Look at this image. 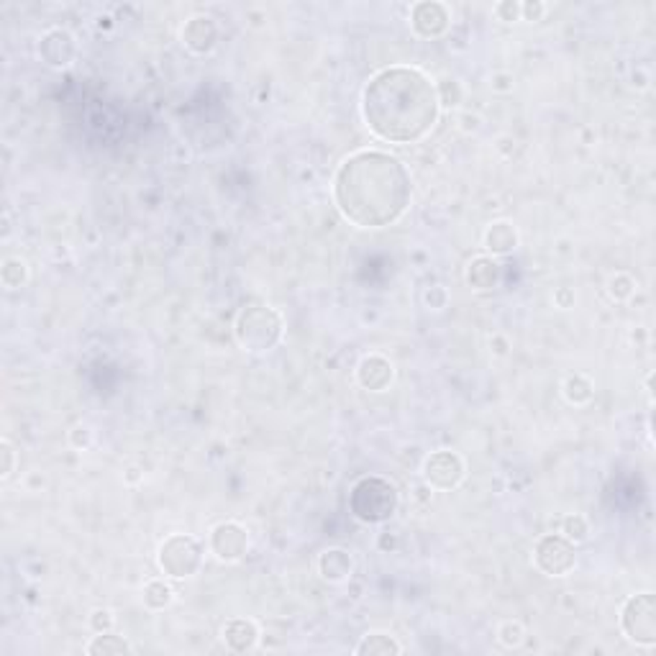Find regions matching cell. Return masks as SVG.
I'll return each instance as SVG.
<instances>
[{
  "mask_svg": "<svg viewBox=\"0 0 656 656\" xmlns=\"http://www.w3.org/2000/svg\"><path fill=\"white\" fill-rule=\"evenodd\" d=\"M413 180L398 157L362 149L341 162L334 178V201L341 216L360 228H385L403 218Z\"/></svg>",
  "mask_w": 656,
  "mask_h": 656,
  "instance_id": "cell-1",
  "label": "cell"
},
{
  "mask_svg": "<svg viewBox=\"0 0 656 656\" xmlns=\"http://www.w3.org/2000/svg\"><path fill=\"white\" fill-rule=\"evenodd\" d=\"M439 88L421 69H380L362 92V115L369 131L390 144H415L439 121Z\"/></svg>",
  "mask_w": 656,
  "mask_h": 656,
  "instance_id": "cell-2",
  "label": "cell"
},
{
  "mask_svg": "<svg viewBox=\"0 0 656 656\" xmlns=\"http://www.w3.org/2000/svg\"><path fill=\"white\" fill-rule=\"evenodd\" d=\"M282 334H285V320L270 305H249L239 313L233 323L236 344L249 354H265L274 349L282 341Z\"/></svg>",
  "mask_w": 656,
  "mask_h": 656,
  "instance_id": "cell-3",
  "label": "cell"
},
{
  "mask_svg": "<svg viewBox=\"0 0 656 656\" xmlns=\"http://www.w3.org/2000/svg\"><path fill=\"white\" fill-rule=\"evenodd\" d=\"M398 487L383 477H364L349 493V508L362 523H385L398 510Z\"/></svg>",
  "mask_w": 656,
  "mask_h": 656,
  "instance_id": "cell-4",
  "label": "cell"
},
{
  "mask_svg": "<svg viewBox=\"0 0 656 656\" xmlns=\"http://www.w3.org/2000/svg\"><path fill=\"white\" fill-rule=\"evenodd\" d=\"M157 562L159 569L172 580L193 577L203 565V546L187 533H175L159 546Z\"/></svg>",
  "mask_w": 656,
  "mask_h": 656,
  "instance_id": "cell-5",
  "label": "cell"
},
{
  "mask_svg": "<svg viewBox=\"0 0 656 656\" xmlns=\"http://www.w3.org/2000/svg\"><path fill=\"white\" fill-rule=\"evenodd\" d=\"M620 628L638 646H654L656 644V600L652 592H641L628 597V603L620 611Z\"/></svg>",
  "mask_w": 656,
  "mask_h": 656,
  "instance_id": "cell-6",
  "label": "cell"
},
{
  "mask_svg": "<svg viewBox=\"0 0 656 656\" xmlns=\"http://www.w3.org/2000/svg\"><path fill=\"white\" fill-rule=\"evenodd\" d=\"M533 562L549 577H565L577 565L574 543L565 539L562 533H546L533 549Z\"/></svg>",
  "mask_w": 656,
  "mask_h": 656,
  "instance_id": "cell-7",
  "label": "cell"
},
{
  "mask_svg": "<svg viewBox=\"0 0 656 656\" xmlns=\"http://www.w3.org/2000/svg\"><path fill=\"white\" fill-rule=\"evenodd\" d=\"M423 475H426V482L436 490H456L467 475V467L459 454L452 449H441V452L431 454L423 462Z\"/></svg>",
  "mask_w": 656,
  "mask_h": 656,
  "instance_id": "cell-8",
  "label": "cell"
},
{
  "mask_svg": "<svg viewBox=\"0 0 656 656\" xmlns=\"http://www.w3.org/2000/svg\"><path fill=\"white\" fill-rule=\"evenodd\" d=\"M210 551L221 562H239L249 551V533L244 526L226 521L210 531Z\"/></svg>",
  "mask_w": 656,
  "mask_h": 656,
  "instance_id": "cell-9",
  "label": "cell"
},
{
  "mask_svg": "<svg viewBox=\"0 0 656 656\" xmlns=\"http://www.w3.org/2000/svg\"><path fill=\"white\" fill-rule=\"evenodd\" d=\"M452 23V11L439 3V0H423V3H415L413 11H410V26L418 36L423 39H439L447 34Z\"/></svg>",
  "mask_w": 656,
  "mask_h": 656,
  "instance_id": "cell-10",
  "label": "cell"
},
{
  "mask_svg": "<svg viewBox=\"0 0 656 656\" xmlns=\"http://www.w3.org/2000/svg\"><path fill=\"white\" fill-rule=\"evenodd\" d=\"M39 57H42V62L49 65V67H67V65L75 62V57H77V42H75V36L69 31H65V28H51V31H46L44 36H42V42H39Z\"/></svg>",
  "mask_w": 656,
  "mask_h": 656,
  "instance_id": "cell-11",
  "label": "cell"
},
{
  "mask_svg": "<svg viewBox=\"0 0 656 656\" xmlns=\"http://www.w3.org/2000/svg\"><path fill=\"white\" fill-rule=\"evenodd\" d=\"M182 44L193 54H210L218 44V23L210 16H193L182 28Z\"/></svg>",
  "mask_w": 656,
  "mask_h": 656,
  "instance_id": "cell-12",
  "label": "cell"
},
{
  "mask_svg": "<svg viewBox=\"0 0 656 656\" xmlns=\"http://www.w3.org/2000/svg\"><path fill=\"white\" fill-rule=\"evenodd\" d=\"M392 377H395L392 362L383 354H367L357 367V383L369 392H385L392 385Z\"/></svg>",
  "mask_w": 656,
  "mask_h": 656,
  "instance_id": "cell-13",
  "label": "cell"
},
{
  "mask_svg": "<svg viewBox=\"0 0 656 656\" xmlns=\"http://www.w3.org/2000/svg\"><path fill=\"white\" fill-rule=\"evenodd\" d=\"M318 572H320V577H323L326 582L339 585V582H346V580L352 577V572H354V559H352V554H349L346 549L331 546V549H326V551L318 557Z\"/></svg>",
  "mask_w": 656,
  "mask_h": 656,
  "instance_id": "cell-14",
  "label": "cell"
},
{
  "mask_svg": "<svg viewBox=\"0 0 656 656\" xmlns=\"http://www.w3.org/2000/svg\"><path fill=\"white\" fill-rule=\"evenodd\" d=\"M500 280H502V267L493 257H475L467 267V285L472 290H479V293L493 290L498 288Z\"/></svg>",
  "mask_w": 656,
  "mask_h": 656,
  "instance_id": "cell-15",
  "label": "cell"
},
{
  "mask_svg": "<svg viewBox=\"0 0 656 656\" xmlns=\"http://www.w3.org/2000/svg\"><path fill=\"white\" fill-rule=\"evenodd\" d=\"M224 641L231 652H251L259 641V628L254 620H247V618H233L224 626Z\"/></svg>",
  "mask_w": 656,
  "mask_h": 656,
  "instance_id": "cell-16",
  "label": "cell"
},
{
  "mask_svg": "<svg viewBox=\"0 0 656 656\" xmlns=\"http://www.w3.org/2000/svg\"><path fill=\"white\" fill-rule=\"evenodd\" d=\"M485 247H487V251H493L495 257L516 251L518 249V228L513 226L510 221L490 224V228L485 231Z\"/></svg>",
  "mask_w": 656,
  "mask_h": 656,
  "instance_id": "cell-17",
  "label": "cell"
},
{
  "mask_svg": "<svg viewBox=\"0 0 656 656\" xmlns=\"http://www.w3.org/2000/svg\"><path fill=\"white\" fill-rule=\"evenodd\" d=\"M360 656H390V654H403V646L392 638L390 634L383 631H375V634H367L360 641V646L354 649Z\"/></svg>",
  "mask_w": 656,
  "mask_h": 656,
  "instance_id": "cell-18",
  "label": "cell"
},
{
  "mask_svg": "<svg viewBox=\"0 0 656 656\" xmlns=\"http://www.w3.org/2000/svg\"><path fill=\"white\" fill-rule=\"evenodd\" d=\"M134 649L129 646V641H123L121 636L98 634L88 644V654L91 656H118V654H131Z\"/></svg>",
  "mask_w": 656,
  "mask_h": 656,
  "instance_id": "cell-19",
  "label": "cell"
},
{
  "mask_svg": "<svg viewBox=\"0 0 656 656\" xmlns=\"http://www.w3.org/2000/svg\"><path fill=\"white\" fill-rule=\"evenodd\" d=\"M141 597H144V605H146L149 611H164V608H170V605H172V600H175V589L170 588L167 582H162V580H152V582H146V585H144Z\"/></svg>",
  "mask_w": 656,
  "mask_h": 656,
  "instance_id": "cell-20",
  "label": "cell"
},
{
  "mask_svg": "<svg viewBox=\"0 0 656 656\" xmlns=\"http://www.w3.org/2000/svg\"><path fill=\"white\" fill-rule=\"evenodd\" d=\"M595 395V385L585 375H569L565 380V398L572 406H585Z\"/></svg>",
  "mask_w": 656,
  "mask_h": 656,
  "instance_id": "cell-21",
  "label": "cell"
},
{
  "mask_svg": "<svg viewBox=\"0 0 656 656\" xmlns=\"http://www.w3.org/2000/svg\"><path fill=\"white\" fill-rule=\"evenodd\" d=\"M0 280H3V285H5L8 290H19V288H23L26 280H28V267H26V262L19 259V257L5 259V262H3V270H0Z\"/></svg>",
  "mask_w": 656,
  "mask_h": 656,
  "instance_id": "cell-22",
  "label": "cell"
},
{
  "mask_svg": "<svg viewBox=\"0 0 656 656\" xmlns=\"http://www.w3.org/2000/svg\"><path fill=\"white\" fill-rule=\"evenodd\" d=\"M562 536L569 539L572 543H582L589 539V523L585 516H580V513H572V516H566L562 518Z\"/></svg>",
  "mask_w": 656,
  "mask_h": 656,
  "instance_id": "cell-23",
  "label": "cell"
},
{
  "mask_svg": "<svg viewBox=\"0 0 656 656\" xmlns=\"http://www.w3.org/2000/svg\"><path fill=\"white\" fill-rule=\"evenodd\" d=\"M498 641L505 649H518V646H523V641H526V628H523L518 620H505V623H500Z\"/></svg>",
  "mask_w": 656,
  "mask_h": 656,
  "instance_id": "cell-24",
  "label": "cell"
},
{
  "mask_svg": "<svg viewBox=\"0 0 656 656\" xmlns=\"http://www.w3.org/2000/svg\"><path fill=\"white\" fill-rule=\"evenodd\" d=\"M608 293L615 300H628L636 293V280L628 272H618V274H613L611 282H608Z\"/></svg>",
  "mask_w": 656,
  "mask_h": 656,
  "instance_id": "cell-25",
  "label": "cell"
},
{
  "mask_svg": "<svg viewBox=\"0 0 656 656\" xmlns=\"http://www.w3.org/2000/svg\"><path fill=\"white\" fill-rule=\"evenodd\" d=\"M0 454H3V467H0V477L8 479V477L16 472V449L8 439L0 441Z\"/></svg>",
  "mask_w": 656,
  "mask_h": 656,
  "instance_id": "cell-26",
  "label": "cell"
},
{
  "mask_svg": "<svg viewBox=\"0 0 656 656\" xmlns=\"http://www.w3.org/2000/svg\"><path fill=\"white\" fill-rule=\"evenodd\" d=\"M115 618L114 613L106 611V608H98V611H92L91 615V628L95 634H108L111 628H114Z\"/></svg>",
  "mask_w": 656,
  "mask_h": 656,
  "instance_id": "cell-27",
  "label": "cell"
},
{
  "mask_svg": "<svg viewBox=\"0 0 656 656\" xmlns=\"http://www.w3.org/2000/svg\"><path fill=\"white\" fill-rule=\"evenodd\" d=\"M495 16H498L500 21L505 23H513L521 19V3H513V0H502L495 5Z\"/></svg>",
  "mask_w": 656,
  "mask_h": 656,
  "instance_id": "cell-28",
  "label": "cell"
},
{
  "mask_svg": "<svg viewBox=\"0 0 656 656\" xmlns=\"http://www.w3.org/2000/svg\"><path fill=\"white\" fill-rule=\"evenodd\" d=\"M69 441L75 449H88L92 444V431L88 426H75L69 431Z\"/></svg>",
  "mask_w": 656,
  "mask_h": 656,
  "instance_id": "cell-29",
  "label": "cell"
},
{
  "mask_svg": "<svg viewBox=\"0 0 656 656\" xmlns=\"http://www.w3.org/2000/svg\"><path fill=\"white\" fill-rule=\"evenodd\" d=\"M423 300H426V305H431L433 311H441V308H447V290L444 288H431V290H426V295H423Z\"/></svg>",
  "mask_w": 656,
  "mask_h": 656,
  "instance_id": "cell-30",
  "label": "cell"
},
{
  "mask_svg": "<svg viewBox=\"0 0 656 656\" xmlns=\"http://www.w3.org/2000/svg\"><path fill=\"white\" fill-rule=\"evenodd\" d=\"M543 13H546L543 3H523L521 5V19H526V21H541Z\"/></svg>",
  "mask_w": 656,
  "mask_h": 656,
  "instance_id": "cell-31",
  "label": "cell"
},
{
  "mask_svg": "<svg viewBox=\"0 0 656 656\" xmlns=\"http://www.w3.org/2000/svg\"><path fill=\"white\" fill-rule=\"evenodd\" d=\"M554 303H557L559 308H572V303H574V293H572L569 288H559V290L554 293Z\"/></svg>",
  "mask_w": 656,
  "mask_h": 656,
  "instance_id": "cell-32",
  "label": "cell"
}]
</instances>
